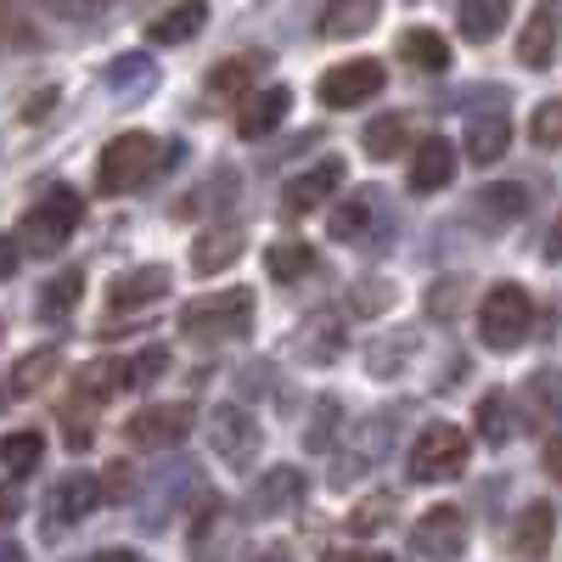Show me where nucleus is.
<instances>
[{"instance_id": "obj_1", "label": "nucleus", "mask_w": 562, "mask_h": 562, "mask_svg": "<svg viewBox=\"0 0 562 562\" xmlns=\"http://www.w3.org/2000/svg\"><path fill=\"white\" fill-rule=\"evenodd\" d=\"M169 164V147L158 135H147V130H124V135H113L108 147H102V164H97V186L108 198H119V192H140L158 169Z\"/></svg>"}, {"instance_id": "obj_2", "label": "nucleus", "mask_w": 562, "mask_h": 562, "mask_svg": "<svg viewBox=\"0 0 562 562\" xmlns=\"http://www.w3.org/2000/svg\"><path fill=\"white\" fill-rule=\"evenodd\" d=\"M254 326V293L248 288H220L186 304L180 315V333L198 338V344H225V338H248Z\"/></svg>"}, {"instance_id": "obj_3", "label": "nucleus", "mask_w": 562, "mask_h": 562, "mask_svg": "<svg viewBox=\"0 0 562 562\" xmlns=\"http://www.w3.org/2000/svg\"><path fill=\"white\" fill-rule=\"evenodd\" d=\"M535 326V299L518 288V281H501V288L484 293L479 304V338L490 349H518Z\"/></svg>"}, {"instance_id": "obj_4", "label": "nucleus", "mask_w": 562, "mask_h": 562, "mask_svg": "<svg viewBox=\"0 0 562 562\" xmlns=\"http://www.w3.org/2000/svg\"><path fill=\"white\" fill-rule=\"evenodd\" d=\"M79 220H85L79 192L57 186V192L45 198V203H34V209H29V220H23V248H29L34 259H52V254H63V248H68V237L79 231Z\"/></svg>"}, {"instance_id": "obj_5", "label": "nucleus", "mask_w": 562, "mask_h": 562, "mask_svg": "<svg viewBox=\"0 0 562 562\" xmlns=\"http://www.w3.org/2000/svg\"><path fill=\"white\" fill-rule=\"evenodd\" d=\"M405 467H411L416 484H445V479H456L461 467H467V434L456 428V422H428V428L416 434Z\"/></svg>"}, {"instance_id": "obj_6", "label": "nucleus", "mask_w": 562, "mask_h": 562, "mask_svg": "<svg viewBox=\"0 0 562 562\" xmlns=\"http://www.w3.org/2000/svg\"><path fill=\"white\" fill-rule=\"evenodd\" d=\"M400 422H405V411L394 405V411H378V416H366L360 428H355V439H349V450L355 456H338L333 461V490H349L366 467H378L389 450H394V434H400Z\"/></svg>"}, {"instance_id": "obj_7", "label": "nucleus", "mask_w": 562, "mask_h": 562, "mask_svg": "<svg viewBox=\"0 0 562 562\" xmlns=\"http://www.w3.org/2000/svg\"><path fill=\"white\" fill-rule=\"evenodd\" d=\"M209 445L231 473H248V467L259 461V450H265V434H259V422L231 400V405H214V416H209Z\"/></svg>"}, {"instance_id": "obj_8", "label": "nucleus", "mask_w": 562, "mask_h": 562, "mask_svg": "<svg viewBox=\"0 0 562 562\" xmlns=\"http://www.w3.org/2000/svg\"><path fill=\"white\" fill-rule=\"evenodd\" d=\"M378 90H383V63L378 57H349V63L321 74L315 97H321V108H360V102L378 97Z\"/></svg>"}, {"instance_id": "obj_9", "label": "nucleus", "mask_w": 562, "mask_h": 562, "mask_svg": "<svg viewBox=\"0 0 562 562\" xmlns=\"http://www.w3.org/2000/svg\"><path fill=\"white\" fill-rule=\"evenodd\" d=\"M192 405H180V400H169V405H140L130 422H124V439L135 445V450H169V445H180L186 434H192Z\"/></svg>"}, {"instance_id": "obj_10", "label": "nucleus", "mask_w": 562, "mask_h": 562, "mask_svg": "<svg viewBox=\"0 0 562 562\" xmlns=\"http://www.w3.org/2000/svg\"><path fill=\"white\" fill-rule=\"evenodd\" d=\"M411 546H416V557H428V562H456L467 551V518H461V506L422 512L416 529H411Z\"/></svg>"}, {"instance_id": "obj_11", "label": "nucleus", "mask_w": 562, "mask_h": 562, "mask_svg": "<svg viewBox=\"0 0 562 562\" xmlns=\"http://www.w3.org/2000/svg\"><path fill=\"white\" fill-rule=\"evenodd\" d=\"M97 501H102V484L74 467V473H63L52 484V495H45V524H52V535H63V529L85 524L90 512H97Z\"/></svg>"}, {"instance_id": "obj_12", "label": "nucleus", "mask_w": 562, "mask_h": 562, "mask_svg": "<svg viewBox=\"0 0 562 562\" xmlns=\"http://www.w3.org/2000/svg\"><path fill=\"white\" fill-rule=\"evenodd\" d=\"M344 158H321V164H310V169H299L288 186H281V220H299V214H310V209H321L326 198L338 192V180H344Z\"/></svg>"}, {"instance_id": "obj_13", "label": "nucleus", "mask_w": 562, "mask_h": 562, "mask_svg": "<svg viewBox=\"0 0 562 562\" xmlns=\"http://www.w3.org/2000/svg\"><path fill=\"white\" fill-rule=\"evenodd\" d=\"M456 180V147L445 135H422L416 140V158H411V192L416 198H434Z\"/></svg>"}, {"instance_id": "obj_14", "label": "nucleus", "mask_w": 562, "mask_h": 562, "mask_svg": "<svg viewBox=\"0 0 562 562\" xmlns=\"http://www.w3.org/2000/svg\"><path fill=\"white\" fill-rule=\"evenodd\" d=\"M371 225H394L383 209H378V198H349V203H338L333 209V243H360V248H371L378 254V231Z\"/></svg>"}, {"instance_id": "obj_15", "label": "nucleus", "mask_w": 562, "mask_h": 562, "mask_svg": "<svg viewBox=\"0 0 562 562\" xmlns=\"http://www.w3.org/2000/svg\"><path fill=\"white\" fill-rule=\"evenodd\" d=\"M304 490L310 484H304L299 467H270V473L254 484V495H248V512H254V518H281L288 506H299Z\"/></svg>"}, {"instance_id": "obj_16", "label": "nucleus", "mask_w": 562, "mask_h": 562, "mask_svg": "<svg viewBox=\"0 0 562 562\" xmlns=\"http://www.w3.org/2000/svg\"><path fill=\"white\" fill-rule=\"evenodd\" d=\"M557 40H562V12L557 7H535L529 12V23H524V34H518V63L524 68H551V57H557Z\"/></svg>"}, {"instance_id": "obj_17", "label": "nucleus", "mask_w": 562, "mask_h": 562, "mask_svg": "<svg viewBox=\"0 0 562 562\" xmlns=\"http://www.w3.org/2000/svg\"><path fill=\"white\" fill-rule=\"evenodd\" d=\"M164 293H169V270H164V265H140V270H124V276L113 281L108 304H113L119 315H130V310H147V304H158Z\"/></svg>"}, {"instance_id": "obj_18", "label": "nucleus", "mask_w": 562, "mask_h": 562, "mask_svg": "<svg viewBox=\"0 0 562 562\" xmlns=\"http://www.w3.org/2000/svg\"><path fill=\"white\" fill-rule=\"evenodd\" d=\"M551 535H557V512H551V501H535V506H524L518 529H512V557H518V562H546V551H551Z\"/></svg>"}, {"instance_id": "obj_19", "label": "nucleus", "mask_w": 562, "mask_h": 562, "mask_svg": "<svg viewBox=\"0 0 562 562\" xmlns=\"http://www.w3.org/2000/svg\"><path fill=\"white\" fill-rule=\"evenodd\" d=\"M108 90H113V97H124V102L153 97V90H158V63H153V52H124V57H113V63H108Z\"/></svg>"}, {"instance_id": "obj_20", "label": "nucleus", "mask_w": 562, "mask_h": 562, "mask_svg": "<svg viewBox=\"0 0 562 562\" xmlns=\"http://www.w3.org/2000/svg\"><path fill=\"white\" fill-rule=\"evenodd\" d=\"M344 344H349L344 315H333V310H315V315L304 321V333H299V349H304L310 366H333V360L344 355Z\"/></svg>"}, {"instance_id": "obj_21", "label": "nucleus", "mask_w": 562, "mask_h": 562, "mask_svg": "<svg viewBox=\"0 0 562 562\" xmlns=\"http://www.w3.org/2000/svg\"><path fill=\"white\" fill-rule=\"evenodd\" d=\"M288 108H293V90H288V85H265L254 102H243V113H237V135L265 140L281 119H288Z\"/></svg>"}, {"instance_id": "obj_22", "label": "nucleus", "mask_w": 562, "mask_h": 562, "mask_svg": "<svg viewBox=\"0 0 562 562\" xmlns=\"http://www.w3.org/2000/svg\"><path fill=\"white\" fill-rule=\"evenodd\" d=\"M506 147H512V124H506V113H490V119H473V124H467V158H473L479 169L501 164Z\"/></svg>"}, {"instance_id": "obj_23", "label": "nucleus", "mask_w": 562, "mask_h": 562, "mask_svg": "<svg viewBox=\"0 0 562 562\" xmlns=\"http://www.w3.org/2000/svg\"><path fill=\"white\" fill-rule=\"evenodd\" d=\"M400 57L411 68H422V74H445L450 68V45H445L439 29H405L400 34Z\"/></svg>"}, {"instance_id": "obj_24", "label": "nucleus", "mask_w": 562, "mask_h": 562, "mask_svg": "<svg viewBox=\"0 0 562 562\" xmlns=\"http://www.w3.org/2000/svg\"><path fill=\"white\" fill-rule=\"evenodd\" d=\"M203 23H209V7L203 0H186V7H175V12L147 23V45H180V40H192Z\"/></svg>"}, {"instance_id": "obj_25", "label": "nucleus", "mask_w": 562, "mask_h": 562, "mask_svg": "<svg viewBox=\"0 0 562 562\" xmlns=\"http://www.w3.org/2000/svg\"><path fill=\"white\" fill-rule=\"evenodd\" d=\"M524 209H529V186H518V180H501V186H490V192L479 198V220H490L484 231H506Z\"/></svg>"}, {"instance_id": "obj_26", "label": "nucleus", "mask_w": 562, "mask_h": 562, "mask_svg": "<svg viewBox=\"0 0 562 562\" xmlns=\"http://www.w3.org/2000/svg\"><path fill=\"white\" fill-rule=\"evenodd\" d=\"M243 225H214V231H203V237L192 243V265L209 276V270H220V265H231V259H237L243 254Z\"/></svg>"}, {"instance_id": "obj_27", "label": "nucleus", "mask_w": 562, "mask_h": 562, "mask_svg": "<svg viewBox=\"0 0 562 562\" xmlns=\"http://www.w3.org/2000/svg\"><path fill=\"white\" fill-rule=\"evenodd\" d=\"M265 265H270L276 281H304V276L321 270V254H315L310 243L288 237V243H270V248H265Z\"/></svg>"}, {"instance_id": "obj_28", "label": "nucleus", "mask_w": 562, "mask_h": 562, "mask_svg": "<svg viewBox=\"0 0 562 562\" xmlns=\"http://www.w3.org/2000/svg\"><path fill=\"white\" fill-rule=\"evenodd\" d=\"M524 400L535 422H562V366H540L524 383Z\"/></svg>"}, {"instance_id": "obj_29", "label": "nucleus", "mask_w": 562, "mask_h": 562, "mask_svg": "<svg viewBox=\"0 0 562 562\" xmlns=\"http://www.w3.org/2000/svg\"><path fill=\"white\" fill-rule=\"evenodd\" d=\"M79 293H85V276H79V270H63V276H52V281H45V288H40V321L63 326V321L74 315Z\"/></svg>"}, {"instance_id": "obj_30", "label": "nucleus", "mask_w": 562, "mask_h": 562, "mask_svg": "<svg viewBox=\"0 0 562 562\" xmlns=\"http://www.w3.org/2000/svg\"><path fill=\"white\" fill-rule=\"evenodd\" d=\"M259 68H265V57H231V63H220V68L209 74V97H214V102L243 97V90H254Z\"/></svg>"}, {"instance_id": "obj_31", "label": "nucleus", "mask_w": 562, "mask_h": 562, "mask_svg": "<svg viewBox=\"0 0 562 562\" xmlns=\"http://www.w3.org/2000/svg\"><path fill=\"white\" fill-rule=\"evenodd\" d=\"M506 23V0H461V12H456V29L467 40H495Z\"/></svg>"}, {"instance_id": "obj_32", "label": "nucleus", "mask_w": 562, "mask_h": 562, "mask_svg": "<svg viewBox=\"0 0 562 562\" xmlns=\"http://www.w3.org/2000/svg\"><path fill=\"white\" fill-rule=\"evenodd\" d=\"M40 456H45V445H40L34 428H18V434L0 439V467H7L12 479H29L34 467H40Z\"/></svg>"}, {"instance_id": "obj_33", "label": "nucleus", "mask_w": 562, "mask_h": 562, "mask_svg": "<svg viewBox=\"0 0 562 562\" xmlns=\"http://www.w3.org/2000/svg\"><path fill=\"white\" fill-rule=\"evenodd\" d=\"M405 135H411V119L405 113H383L366 124V158H394L405 153Z\"/></svg>"}, {"instance_id": "obj_34", "label": "nucleus", "mask_w": 562, "mask_h": 562, "mask_svg": "<svg viewBox=\"0 0 562 562\" xmlns=\"http://www.w3.org/2000/svg\"><path fill=\"white\" fill-rule=\"evenodd\" d=\"M338 428H344V400H338V394H321L310 428H304V450H333Z\"/></svg>"}, {"instance_id": "obj_35", "label": "nucleus", "mask_w": 562, "mask_h": 562, "mask_svg": "<svg viewBox=\"0 0 562 562\" xmlns=\"http://www.w3.org/2000/svg\"><path fill=\"white\" fill-rule=\"evenodd\" d=\"M231 529H237V524H231V512L214 501V512H209V518L198 524V535H192V562H214V557L231 546Z\"/></svg>"}, {"instance_id": "obj_36", "label": "nucleus", "mask_w": 562, "mask_h": 562, "mask_svg": "<svg viewBox=\"0 0 562 562\" xmlns=\"http://www.w3.org/2000/svg\"><path fill=\"white\" fill-rule=\"evenodd\" d=\"M405 355H416V333L405 326V333H394V338H378L366 349V366H371V378H394V371L405 366Z\"/></svg>"}, {"instance_id": "obj_37", "label": "nucleus", "mask_w": 562, "mask_h": 562, "mask_svg": "<svg viewBox=\"0 0 562 562\" xmlns=\"http://www.w3.org/2000/svg\"><path fill=\"white\" fill-rule=\"evenodd\" d=\"M57 349H34V355H23L18 366H12V394H34V389H45L57 378Z\"/></svg>"}, {"instance_id": "obj_38", "label": "nucleus", "mask_w": 562, "mask_h": 562, "mask_svg": "<svg viewBox=\"0 0 562 562\" xmlns=\"http://www.w3.org/2000/svg\"><path fill=\"white\" fill-rule=\"evenodd\" d=\"M512 428H518V416H512V400H506L501 389H490V394L479 400V434H484L490 445H506Z\"/></svg>"}, {"instance_id": "obj_39", "label": "nucleus", "mask_w": 562, "mask_h": 562, "mask_svg": "<svg viewBox=\"0 0 562 562\" xmlns=\"http://www.w3.org/2000/svg\"><path fill=\"white\" fill-rule=\"evenodd\" d=\"M378 23V7L371 0H360V7H326L321 12V34H360Z\"/></svg>"}, {"instance_id": "obj_40", "label": "nucleus", "mask_w": 562, "mask_h": 562, "mask_svg": "<svg viewBox=\"0 0 562 562\" xmlns=\"http://www.w3.org/2000/svg\"><path fill=\"white\" fill-rule=\"evenodd\" d=\"M529 135L540 147H562V102H540L535 119H529Z\"/></svg>"}, {"instance_id": "obj_41", "label": "nucleus", "mask_w": 562, "mask_h": 562, "mask_svg": "<svg viewBox=\"0 0 562 562\" xmlns=\"http://www.w3.org/2000/svg\"><path fill=\"white\" fill-rule=\"evenodd\" d=\"M394 506H400V495H378V501H366V506L355 512V529H360V535H366V529H378Z\"/></svg>"}, {"instance_id": "obj_42", "label": "nucleus", "mask_w": 562, "mask_h": 562, "mask_svg": "<svg viewBox=\"0 0 562 562\" xmlns=\"http://www.w3.org/2000/svg\"><path fill=\"white\" fill-rule=\"evenodd\" d=\"M383 304H394V288H383V281H366L349 293V310H383Z\"/></svg>"}, {"instance_id": "obj_43", "label": "nucleus", "mask_w": 562, "mask_h": 562, "mask_svg": "<svg viewBox=\"0 0 562 562\" xmlns=\"http://www.w3.org/2000/svg\"><path fill=\"white\" fill-rule=\"evenodd\" d=\"M108 490H113V501H130L135 479H130V467H124V461H113V467H108Z\"/></svg>"}, {"instance_id": "obj_44", "label": "nucleus", "mask_w": 562, "mask_h": 562, "mask_svg": "<svg viewBox=\"0 0 562 562\" xmlns=\"http://www.w3.org/2000/svg\"><path fill=\"white\" fill-rule=\"evenodd\" d=\"M18 265H23V243L0 237V281H7V276H18Z\"/></svg>"}, {"instance_id": "obj_45", "label": "nucleus", "mask_w": 562, "mask_h": 562, "mask_svg": "<svg viewBox=\"0 0 562 562\" xmlns=\"http://www.w3.org/2000/svg\"><path fill=\"white\" fill-rule=\"evenodd\" d=\"M18 512H23V495H18L12 484H0V524H12Z\"/></svg>"}, {"instance_id": "obj_46", "label": "nucleus", "mask_w": 562, "mask_h": 562, "mask_svg": "<svg viewBox=\"0 0 562 562\" xmlns=\"http://www.w3.org/2000/svg\"><path fill=\"white\" fill-rule=\"evenodd\" d=\"M546 473H551V479H562V439H551V445H546Z\"/></svg>"}, {"instance_id": "obj_47", "label": "nucleus", "mask_w": 562, "mask_h": 562, "mask_svg": "<svg viewBox=\"0 0 562 562\" xmlns=\"http://www.w3.org/2000/svg\"><path fill=\"white\" fill-rule=\"evenodd\" d=\"M85 562H140V551H97V557H85Z\"/></svg>"}, {"instance_id": "obj_48", "label": "nucleus", "mask_w": 562, "mask_h": 562, "mask_svg": "<svg viewBox=\"0 0 562 562\" xmlns=\"http://www.w3.org/2000/svg\"><path fill=\"white\" fill-rule=\"evenodd\" d=\"M546 259H562V220H557V231L546 237Z\"/></svg>"}, {"instance_id": "obj_49", "label": "nucleus", "mask_w": 562, "mask_h": 562, "mask_svg": "<svg viewBox=\"0 0 562 562\" xmlns=\"http://www.w3.org/2000/svg\"><path fill=\"white\" fill-rule=\"evenodd\" d=\"M0 562H29V557H23L18 546H7V540H0Z\"/></svg>"}, {"instance_id": "obj_50", "label": "nucleus", "mask_w": 562, "mask_h": 562, "mask_svg": "<svg viewBox=\"0 0 562 562\" xmlns=\"http://www.w3.org/2000/svg\"><path fill=\"white\" fill-rule=\"evenodd\" d=\"M259 562H293V557H281V551H265V557H259Z\"/></svg>"}, {"instance_id": "obj_51", "label": "nucleus", "mask_w": 562, "mask_h": 562, "mask_svg": "<svg viewBox=\"0 0 562 562\" xmlns=\"http://www.w3.org/2000/svg\"><path fill=\"white\" fill-rule=\"evenodd\" d=\"M366 562H389V557H366Z\"/></svg>"}, {"instance_id": "obj_52", "label": "nucleus", "mask_w": 562, "mask_h": 562, "mask_svg": "<svg viewBox=\"0 0 562 562\" xmlns=\"http://www.w3.org/2000/svg\"><path fill=\"white\" fill-rule=\"evenodd\" d=\"M0 338H7V326H0Z\"/></svg>"}]
</instances>
